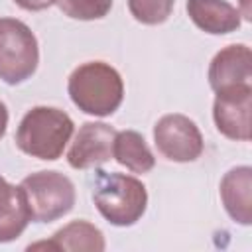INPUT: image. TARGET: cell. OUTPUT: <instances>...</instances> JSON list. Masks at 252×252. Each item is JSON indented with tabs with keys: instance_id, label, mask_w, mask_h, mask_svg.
Returning <instances> with one entry per match:
<instances>
[{
	"instance_id": "obj_1",
	"label": "cell",
	"mask_w": 252,
	"mask_h": 252,
	"mask_svg": "<svg viewBox=\"0 0 252 252\" xmlns=\"http://www.w3.org/2000/svg\"><path fill=\"white\" fill-rule=\"evenodd\" d=\"M67 93L73 104L91 116H110L124 98L120 73L104 61H87L79 65L67 81Z\"/></svg>"
},
{
	"instance_id": "obj_2",
	"label": "cell",
	"mask_w": 252,
	"mask_h": 252,
	"mask_svg": "<svg viewBox=\"0 0 252 252\" xmlns=\"http://www.w3.org/2000/svg\"><path fill=\"white\" fill-rule=\"evenodd\" d=\"M73 136V120L55 106H33L16 130V146L32 158L55 161Z\"/></svg>"
},
{
	"instance_id": "obj_3",
	"label": "cell",
	"mask_w": 252,
	"mask_h": 252,
	"mask_svg": "<svg viewBox=\"0 0 252 252\" xmlns=\"http://www.w3.org/2000/svg\"><path fill=\"white\" fill-rule=\"evenodd\" d=\"M93 201L98 213L114 226L136 224L148 207L146 185L126 173H108L98 169Z\"/></svg>"
},
{
	"instance_id": "obj_4",
	"label": "cell",
	"mask_w": 252,
	"mask_h": 252,
	"mask_svg": "<svg viewBox=\"0 0 252 252\" xmlns=\"http://www.w3.org/2000/svg\"><path fill=\"white\" fill-rule=\"evenodd\" d=\"M32 220L53 222L65 217L77 199L73 181L59 171H35L22 179Z\"/></svg>"
},
{
	"instance_id": "obj_5",
	"label": "cell",
	"mask_w": 252,
	"mask_h": 252,
	"mask_svg": "<svg viewBox=\"0 0 252 252\" xmlns=\"http://www.w3.org/2000/svg\"><path fill=\"white\" fill-rule=\"evenodd\" d=\"M39 63V47L33 32L16 18H0V79L20 85L30 79Z\"/></svg>"
},
{
	"instance_id": "obj_6",
	"label": "cell",
	"mask_w": 252,
	"mask_h": 252,
	"mask_svg": "<svg viewBox=\"0 0 252 252\" xmlns=\"http://www.w3.org/2000/svg\"><path fill=\"white\" fill-rule=\"evenodd\" d=\"M154 142L158 152L177 163L195 161L203 154V136L199 126L185 114H165L154 126Z\"/></svg>"
},
{
	"instance_id": "obj_7",
	"label": "cell",
	"mask_w": 252,
	"mask_h": 252,
	"mask_svg": "<svg viewBox=\"0 0 252 252\" xmlns=\"http://www.w3.org/2000/svg\"><path fill=\"white\" fill-rule=\"evenodd\" d=\"M250 112H252V85H236L217 93L213 104V120L217 130L228 140H236V142L250 140L252 136Z\"/></svg>"
},
{
	"instance_id": "obj_8",
	"label": "cell",
	"mask_w": 252,
	"mask_h": 252,
	"mask_svg": "<svg viewBox=\"0 0 252 252\" xmlns=\"http://www.w3.org/2000/svg\"><path fill=\"white\" fill-rule=\"evenodd\" d=\"M116 130L104 122H85L67 152V161L75 169H91L112 158Z\"/></svg>"
},
{
	"instance_id": "obj_9",
	"label": "cell",
	"mask_w": 252,
	"mask_h": 252,
	"mask_svg": "<svg viewBox=\"0 0 252 252\" xmlns=\"http://www.w3.org/2000/svg\"><path fill=\"white\" fill-rule=\"evenodd\" d=\"M252 51L244 43H232L220 49L209 65V85L215 93L236 85H250Z\"/></svg>"
},
{
	"instance_id": "obj_10",
	"label": "cell",
	"mask_w": 252,
	"mask_h": 252,
	"mask_svg": "<svg viewBox=\"0 0 252 252\" xmlns=\"http://www.w3.org/2000/svg\"><path fill=\"white\" fill-rule=\"evenodd\" d=\"M219 191L228 217L248 226L252 222V167L238 165L228 169L220 179Z\"/></svg>"
},
{
	"instance_id": "obj_11",
	"label": "cell",
	"mask_w": 252,
	"mask_h": 252,
	"mask_svg": "<svg viewBox=\"0 0 252 252\" xmlns=\"http://www.w3.org/2000/svg\"><path fill=\"white\" fill-rule=\"evenodd\" d=\"M189 20L211 35H224L240 28V10L226 0H187Z\"/></svg>"
},
{
	"instance_id": "obj_12",
	"label": "cell",
	"mask_w": 252,
	"mask_h": 252,
	"mask_svg": "<svg viewBox=\"0 0 252 252\" xmlns=\"http://www.w3.org/2000/svg\"><path fill=\"white\" fill-rule=\"evenodd\" d=\"M32 220V213L20 185L8 183L0 175V242L16 240Z\"/></svg>"
},
{
	"instance_id": "obj_13",
	"label": "cell",
	"mask_w": 252,
	"mask_h": 252,
	"mask_svg": "<svg viewBox=\"0 0 252 252\" xmlns=\"http://www.w3.org/2000/svg\"><path fill=\"white\" fill-rule=\"evenodd\" d=\"M47 246L51 250H85V252H102L106 248L104 242V234L100 232L98 226H94L89 220H73L69 224H65L63 228H59L51 240L47 242H37L32 244V248H41Z\"/></svg>"
},
{
	"instance_id": "obj_14",
	"label": "cell",
	"mask_w": 252,
	"mask_h": 252,
	"mask_svg": "<svg viewBox=\"0 0 252 252\" xmlns=\"http://www.w3.org/2000/svg\"><path fill=\"white\" fill-rule=\"evenodd\" d=\"M112 158L132 173H148L156 165V158L144 136L136 130H122L114 136Z\"/></svg>"
},
{
	"instance_id": "obj_15",
	"label": "cell",
	"mask_w": 252,
	"mask_h": 252,
	"mask_svg": "<svg viewBox=\"0 0 252 252\" xmlns=\"http://www.w3.org/2000/svg\"><path fill=\"white\" fill-rule=\"evenodd\" d=\"M175 0H128L132 18L146 26L163 24L173 12Z\"/></svg>"
},
{
	"instance_id": "obj_16",
	"label": "cell",
	"mask_w": 252,
	"mask_h": 252,
	"mask_svg": "<svg viewBox=\"0 0 252 252\" xmlns=\"http://www.w3.org/2000/svg\"><path fill=\"white\" fill-rule=\"evenodd\" d=\"M57 4L65 16L83 22L100 20L112 8V0H57Z\"/></svg>"
},
{
	"instance_id": "obj_17",
	"label": "cell",
	"mask_w": 252,
	"mask_h": 252,
	"mask_svg": "<svg viewBox=\"0 0 252 252\" xmlns=\"http://www.w3.org/2000/svg\"><path fill=\"white\" fill-rule=\"evenodd\" d=\"M20 8L28 10V12H39V10H47L49 6H53L57 0H14Z\"/></svg>"
},
{
	"instance_id": "obj_18",
	"label": "cell",
	"mask_w": 252,
	"mask_h": 252,
	"mask_svg": "<svg viewBox=\"0 0 252 252\" xmlns=\"http://www.w3.org/2000/svg\"><path fill=\"white\" fill-rule=\"evenodd\" d=\"M6 128H8V108H6V104L0 100V140H2L4 134H6Z\"/></svg>"
}]
</instances>
